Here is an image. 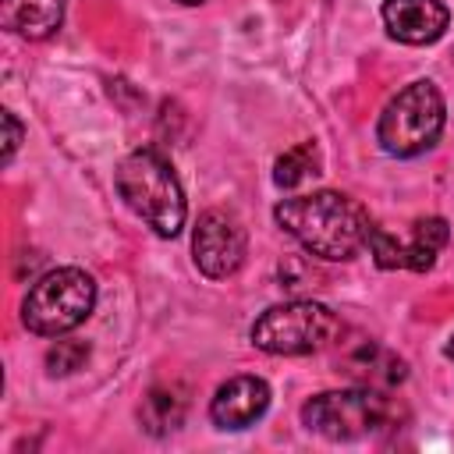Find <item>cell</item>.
Segmentation results:
<instances>
[{
    "label": "cell",
    "instance_id": "3",
    "mask_svg": "<svg viewBox=\"0 0 454 454\" xmlns=\"http://www.w3.org/2000/svg\"><path fill=\"white\" fill-rule=\"evenodd\" d=\"M390 422H394V401L380 387L323 390L301 404V426L333 443L372 436Z\"/></svg>",
    "mask_w": 454,
    "mask_h": 454
},
{
    "label": "cell",
    "instance_id": "12",
    "mask_svg": "<svg viewBox=\"0 0 454 454\" xmlns=\"http://www.w3.org/2000/svg\"><path fill=\"white\" fill-rule=\"evenodd\" d=\"M450 241V227L443 216H426V220H415L411 223V238L404 241V270H415V273H426L433 270L440 248Z\"/></svg>",
    "mask_w": 454,
    "mask_h": 454
},
{
    "label": "cell",
    "instance_id": "17",
    "mask_svg": "<svg viewBox=\"0 0 454 454\" xmlns=\"http://www.w3.org/2000/svg\"><path fill=\"white\" fill-rule=\"evenodd\" d=\"M443 355H447V358H454V333H450V340L443 344Z\"/></svg>",
    "mask_w": 454,
    "mask_h": 454
},
{
    "label": "cell",
    "instance_id": "9",
    "mask_svg": "<svg viewBox=\"0 0 454 454\" xmlns=\"http://www.w3.org/2000/svg\"><path fill=\"white\" fill-rule=\"evenodd\" d=\"M380 14L390 39L404 46H429L450 25V11L440 0H383Z\"/></svg>",
    "mask_w": 454,
    "mask_h": 454
},
{
    "label": "cell",
    "instance_id": "14",
    "mask_svg": "<svg viewBox=\"0 0 454 454\" xmlns=\"http://www.w3.org/2000/svg\"><path fill=\"white\" fill-rule=\"evenodd\" d=\"M319 167H323L319 145L316 142H298L294 149H287L284 156H277L273 181H277V188H298L305 177H316Z\"/></svg>",
    "mask_w": 454,
    "mask_h": 454
},
{
    "label": "cell",
    "instance_id": "6",
    "mask_svg": "<svg viewBox=\"0 0 454 454\" xmlns=\"http://www.w3.org/2000/svg\"><path fill=\"white\" fill-rule=\"evenodd\" d=\"M337 333H340L337 312L312 298L270 305L248 330L252 344L266 355H312L333 344Z\"/></svg>",
    "mask_w": 454,
    "mask_h": 454
},
{
    "label": "cell",
    "instance_id": "2",
    "mask_svg": "<svg viewBox=\"0 0 454 454\" xmlns=\"http://www.w3.org/2000/svg\"><path fill=\"white\" fill-rule=\"evenodd\" d=\"M114 184H117V195L124 199V206L145 227H153L160 238H174L184 227V216H188L184 188H181L170 160L160 149L142 145V149L128 153L117 163Z\"/></svg>",
    "mask_w": 454,
    "mask_h": 454
},
{
    "label": "cell",
    "instance_id": "8",
    "mask_svg": "<svg viewBox=\"0 0 454 454\" xmlns=\"http://www.w3.org/2000/svg\"><path fill=\"white\" fill-rule=\"evenodd\" d=\"M270 408V383L262 376H231L227 383L216 387L209 401V419L216 429H248L259 422Z\"/></svg>",
    "mask_w": 454,
    "mask_h": 454
},
{
    "label": "cell",
    "instance_id": "11",
    "mask_svg": "<svg viewBox=\"0 0 454 454\" xmlns=\"http://www.w3.org/2000/svg\"><path fill=\"white\" fill-rule=\"evenodd\" d=\"M184 415H188V397L181 387H153L142 404H138V422L145 433L153 436H167V433H177L184 426Z\"/></svg>",
    "mask_w": 454,
    "mask_h": 454
},
{
    "label": "cell",
    "instance_id": "7",
    "mask_svg": "<svg viewBox=\"0 0 454 454\" xmlns=\"http://www.w3.org/2000/svg\"><path fill=\"white\" fill-rule=\"evenodd\" d=\"M245 252H248V234L231 209H206L199 216L192 231V259L202 277L227 280L231 273L241 270Z\"/></svg>",
    "mask_w": 454,
    "mask_h": 454
},
{
    "label": "cell",
    "instance_id": "18",
    "mask_svg": "<svg viewBox=\"0 0 454 454\" xmlns=\"http://www.w3.org/2000/svg\"><path fill=\"white\" fill-rule=\"evenodd\" d=\"M174 4H184V7H199V4H206V0H174Z\"/></svg>",
    "mask_w": 454,
    "mask_h": 454
},
{
    "label": "cell",
    "instance_id": "13",
    "mask_svg": "<svg viewBox=\"0 0 454 454\" xmlns=\"http://www.w3.org/2000/svg\"><path fill=\"white\" fill-rule=\"evenodd\" d=\"M351 365L365 376V383L369 387H394V383H401L404 380V362L397 358V355H390V351H383L380 344H362L355 355H351Z\"/></svg>",
    "mask_w": 454,
    "mask_h": 454
},
{
    "label": "cell",
    "instance_id": "5",
    "mask_svg": "<svg viewBox=\"0 0 454 454\" xmlns=\"http://www.w3.org/2000/svg\"><path fill=\"white\" fill-rule=\"evenodd\" d=\"M96 305V280L78 266H57L32 280L21 301V323L39 337H60L82 326Z\"/></svg>",
    "mask_w": 454,
    "mask_h": 454
},
{
    "label": "cell",
    "instance_id": "16",
    "mask_svg": "<svg viewBox=\"0 0 454 454\" xmlns=\"http://www.w3.org/2000/svg\"><path fill=\"white\" fill-rule=\"evenodd\" d=\"M0 121H4V163H11L14 153H18V145H21V138H25V128H21V121L11 110H4Z\"/></svg>",
    "mask_w": 454,
    "mask_h": 454
},
{
    "label": "cell",
    "instance_id": "15",
    "mask_svg": "<svg viewBox=\"0 0 454 454\" xmlns=\"http://www.w3.org/2000/svg\"><path fill=\"white\" fill-rule=\"evenodd\" d=\"M89 362V344L85 340H57L46 351V369L50 376H71Z\"/></svg>",
    "mask_w": 454,
    "mask_h": 454
},
{
    "label": "cell",
    "instance_id": "1",
    "mask_svg": "<svg viewBox=\"0 0 454 454\" xmlns=\"http://www.w3.org/2000/svg\"><path fill=\"white\" fill-rule=\"evenodd\" d=\"M273 216L309 255L348 262L365 248L369 216L355 199L340 192H312V195L280 199Z\"/></svg>",
    "mask_w": 454,
    "mask_h": 454
},
{
    "label": "cell",
    "instance_id": "10",
    "mask_svg": "<svg viewBox=\"0 0 454 454\" xmlns=\"http://www.w3.org/2000/svg\"><path fill=\"white\" fill-rule=\"evenodd\" d=\"M67 0H0V25L21 39H46L60 28Z\"/></svg>",
    "mask_w": 454,
    "mask_h": 454
},
{
    "label": "cell",
    "instance_id": "4",
    "mask_svg": "<svg viewBox=\"0 0 454 454\" xmlns=\"http://www.w3.org/2000/svg\"><path fill=\"white\" fill-rule=\"evenodd\" d=\"M443 121H447V106H443L440 89L433 82L419 78V82L404 85L383 106V114L376 121V142L383 153L408 160V156H419L436 145Z\"/></svg>",
    "mask_w": 454,
    "mask_h": 454
}]
</instances>
